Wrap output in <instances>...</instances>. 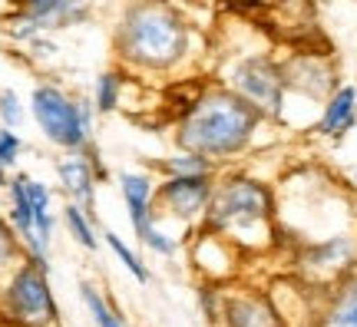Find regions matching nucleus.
Wrapping results in <instances>:
<instances>
[{
	"instance_id": "2eb2a0df",
	"label": "nucleus",
	"mask_w": 357,
	"mask_h": 327,
	"mask_svg": "<svg viewBox=\"0 0 357 327\" xmlns=\"http://www.w3.org/2000/svg\"><path fill=\"white\" fill-rule=\"evenodd\" d=\"M354 129H357V86L354 83H341L328 100L321 102V113L314 119V136L341 146Z\"/></svg>"
},
{
	"instance_id": "393cba45",
	"label": "nucleus",
	"mask_w": 357,
	"mask_h": 327,
	"mask_svg": "<svg viewBox=\"0 0 357 327\" xmlns=\"http://www.w3.org/2000/svg\"><path fill=\"white\" fill-rule=\"evenodd\" d=\"M182 241H185V238L172 235V231H169V228L162 225L159 218H155L153 225H149L139 235V245L146 248V252H153L155 258H176V254L182 252Z\"/></svg>"
},
{
	"instance_id": "7c9ffc66",
	"label": "nucleus",
	"mask_w": 357,
	"mask_h": 327,
	"mask_svg": "<svg viewBox=\"0 0 357 327\" xmlns=\"http://www.w3.org/2000/svg\"><path fill=\"white\" fill-rule=\"evenodd\" d=\"M13 169H7V165H0V189H7V182H10Z\"/></svg>"
},
{
	"instance_id": "6e6552de",
	"label": "nucleus",
	"mask_w": 357,
	"mask_h": 327,
	"mask_svg": "<svg viewBox=\"0 0 357 327\" xmlns=\"http://www.w3.org/2000/svg\"><path fill=\"white\" fill-rule=\"evenodd\" d=\"M218 172H202V176H166L155 185V215L159 222L182 225L185 235H192L202 225L205 208L212 201Z\"/></svg>"
},
{
	"instance_id": "39448f33",
	"label": "nucleus",
	"mask_w": 357,
	"mask_h": 327,
	"mask_svg": "<svg viewBox=\"0 0 357 327\" xmlns=\"http://www.w3.org/2000/svg\"><path fill=\"white\" fill-rule=\"evenodd\" d=\"M218 83L235 89L242 100H248L268 123H281L288 109V83H284V66L281 56L268 47H255L245 53H231L218 66Z\"/></svg>"
},
{
	"instance_id": "423d86ee",
	"label": "nucleus",
	"mask_w": 357,
	"mask_h": 327,
	"mask_svg": "<svg viewBox=\"0 0 357 327\" xmlns=\"http://www.w3.org/2000/svg\"><path fill=\"white\" fill-rule=\"evenodd\" d=\"M0 321L7 327H60L50 268L20 258L0 281Z\"/></svg>"
},
{
	"instance_id": "f3484780",
	"label": "nucleus",
	"mask_w": 357,
	"mask_h": 327,
	"mask_svg": "<svg viewBox=\"0 0 357 327\" xmlns=\"http://www.w3.org/2000/svg\"><path fill=\"white\" fill-rule=\"evenodd\" d=\"M56 185H60L66 201H79L86 212L96 215L100 178H96V172H93V165H89L83 152H63V159H56Z\"/></svg>"
},
{
	"instance_id": "9b49d317",
	"label": "nucleus",
	"mask_w": 357,
	"mask_h": 327,
	"mask_svg": "<svg viewBox=\"0 0 357 327\" xmlns=\"http://www.w3.org/2000/svg\"><path fill=\"white\" fill-rule=\"evenodd\" d=\"M218 327H291V321L268 291L229 288Z\"/></svg>"
},
{
	"instance_id": "dca6fc26",
	"label": "nucleus",
	"mask_w": 357,
	"mask_h": 327,
	"mask_svg": "<svg viewBox=\"0 0 357 327\" xmlns=\"http://www.w3.org/2000/svg\"><path fill=\"white\" fill-rule=\"evenodd\" d=\"M7 218H10L13 231L24 241V254L30 261L50 268V254L40 252L37 231H33V205H30V192H26V172H13L7 182Z\"/></svg>"
},
{
	"instance_id": "c756f323",
	"label": "nucleus",
	"mask_w": 357,
	"mask_h": 327,
	"mask_svg": "<svg viewBox=\"0 0 357 327\" xmlns=\"http://www.w3.org/2000/svg\"><path fill=\"white\" fill-rule=\"evenodd\" d=\"M344 185H347V192H351V195L357 199V165L351 169V172H347V182H344Z\"/></svg>"
},
{
	"instance_id": "2f4dec72",
	"label": "nucleus",
	"mask_w": 357,
	"mask_h": 327,
	"mask_svg": "<svg viewBox=\"0 0 357 327\" xmlns=\"http://www.w3.org/2000/svg\"><path fill=\"white\" fill-rule=\"evenodd\" d=\"M7 3H10V7H17V0H7Z\"/></svg>"
},
{
	"instance_id": "c85d7f7f",
	"label": "nucleus",
	"mask_w": 357,
	"mask_h": 327,
	"mask_svg": "<svg viewBox=\"0 0 357 327\" xmlns=\"http://www.w3.org/2000/svg\"><path fill=\"white\" fill-rule=\"evenodd\" d=\"M56 40H53V33H40V37H33L30 43H26V53H30V60H50V56H56Z\"/></svg>"
},
{
	"instance_id": "7ed1b4c3",
	"label": "nucleus",
	"mask_w": 357,
	"mask_h": 327,
	"mask_svg": "<svg viewBox=\"0 0 357 327\" xmlns=\"http://www.w3.org/2000/svg\"><path fill=\"white\" fill-rule=\"evenodd\" d=\"M199 228L229 238L242 254L278 248V192L268 178L242 165L218 169L212 201Z\"/></svg>"
},
{
	"instance_id": "f8f14e48",
	"label": "nucleus",
	"mask_w": 357,
	"mask_h": 327,
	"mask_svg": "<svg viewBox=\"0 0 357 327\" xmlns=\"http://www.w3.org/2000/svg\"><path fill=\"white\" fill-rule=\"evenodd\" d=\"M307 327H357V271L314 291Z\"/></svg>"
},
{
	"instance_id": "f03ea898",
	"label": "nucleus",
	"mask_w": 357,
	"mask_h": 327,
	"mask_svg": "<svg viewBox=\"0 0 357 327\" xmlns=\"http://www.w3.org/2000/svg\"><path fill=\"white\" fill-rule=\"evenodd\" d=\"M268 119L225 83H202L172 123V146L205 155L215 169L238 165L255 149Z\"/></svg>"
},
{
	"instance_id": "b1692460",
	"label": "nucleus",
	"mask_w": 357,
	"mask_h": 327,
	"mask_svg": "<svg viewBox=\"0 0 357 327\" xmlns=\"http://www.w3.org/2000/svg\"><path fill=\"white\" fill-rule=\"evenodd\" d=\"M225 294H229V284H218V281H199L195 284V304H199V314L208 327H218V321H222Z\"/></svg>"
},
{
	"instance_id": "bb28decb",
	"label": "nucleus",
	"mask_w": 357,
	"mask_h": 327,
	"mask_svg": "<svg viewBox=\"0 0 357 327\" xmlns=\"http://www.w3.org/2000/svg\"><path fill=\"white\" fill-rule=\"evenodd\" d=\"M20 258H24V241H20V235L13 231L10 218L0 215V277L7 275Z\"/></svg>"
},
{
	"instance_id": "ddd939ff",
	"label": "nucleus",
	"mask_w": 357,
	"mask_h": 327,
	"mask_svg": "<svg viewBox=\"0 0 357 327\" xmlns=\"http://www.w3.org/2000/svg\"><path fill=\"white\" fill-rule=\"evenodd\" d=\"M116 185H119V199L126 205L132 235L139 238L142 231L159 218L155 215V185H159V176H155L153 169H123L116 176Z\"/></svg>"
},
{
	"instance_id": "9d476101",
	"label": "nucleus",
	"mask_w": 357,
	"mask_h": 327,
	"mask_svg": "<svg viewBox=\"0 0 357 327\" xmlns=\"http://www.w3.org/2000/svg\"><path fill=\"white\" fill-rule=\"evenodd\" d=\"M185 248H189V261L199 281H218V284H229L231 277L238 275V261L245 258L229 238H222L215 231H205V228L192 231L185 238Z\"/></svg>"
},
{
	"instance_id": "f257e3e1",
	"label": "nucleus",
	"mask_w": 357,
	"mask_h": 327,
	"mask_svg": "<svg viewBox=\"0 0 357 327\" xmlns=\"http://www.w3.org/2000/svg\"><path fill=\"white\" fill-rule=\"evenodd\" d=\"M195 47V20L178 0H126L113 20V56L129 76H172Z\"/></svg>"
},
{
	"instance_id": "0eeeda50",
	"label": "nucleus",
	"mask_w": 357,
	"mask_h": 327,
	"mask_svg": "<svg viewBox=\"0 0 357 327\" xmlns=\"http://www.w3.org/2000/svg\"><path fill=\"white\" fill-rule=\"evenodd\" d=\"M294 275L307 288H328L344 275L357 271V231L354 228H337L331 235L307 238L291 248Z\"/></svg>"
},
{
	"instance_id": "a878e982",
	"label": "nucleus",
	"mask_w": 357,
	"mask_h": 327,
	"mask_svg": "<svg viewBox=\"0 0 357 327\" xmlns=\"http://www.w3.org/2000/svg\"><path fill=\"white\" fill-rule=\"evenodd\" d=\"M30 119V106L26 100L10 86H0V126L20 129Z\"/></svg>"
},
{
	"instance_id": "412c9836",
	"label": "nucleus",
	"mask_w": 357,
	"mask_h": 327,
	"mask_svg": "<svg viewBox=\"0 0 357 327\" xmlns=\"http://www.w3.org/2000/svg\"><path fill=\"white\" fill-rule=\"evenodd\" d=\"M79 301H83V307H86L93 327H129L126 314L116 307L113 298H109L100 284H93V281H79Z\"/></svg>"
},
{
	"instance_id": "a211bd4d",
	"label": "nucleus",
	"mask_w": 357,
	"mask_h": 327,
	"mask_svg": "<svg viewBox=\"0 0 357 327\" xmlns=\"http://www.w3.org/2000/svg\"><path fill=\"white\" fill-rule=\"evenodd\" d=\"M26 192H30V205H33V231H37V245L43 254H50L53 231H56V212H53V189L43 178L26 172Z\"/></svg>"
},
{
	"instance_id": "cd10ccee",
	"label": "nucleus",
	"mask_w": 357,
	"mask_h": 327,
	"mask_svg": "<svg viewBox=\"0 0 357 327\" xmlns=\"http://www.w3.org/2000/svg\"><path fill=\"white\" fill-rule=\"evenodd\" d=\"M26 142L24 136L10 126H0V165H7V169H17L20 162V155H24Z\"/></svg>"
},
{
	"instance_id": "6ab92c4d",
	"label": "nucleus",
	"mask_w": 357,
	"mask_h": 327,
	"mask_svg": "<svg viewBox=\"0 0 357 327\" xmlns=\"http://www.w3.org/2000/svg\"><path fill=\"white\" fill-rule=\"evenodd\" d=\"M60 222H63L66 235L73 245H79L83 252H100V228H96V215L86 212L79 201H63V208H60Z\"/></svg>"
},
{
	"instance_id": "20e7f679",
	"label": "nucleus",
	"mask_w": 357,
	"mask_h": 327,
	"mask_svg": "<svg viewBox=\"0 0 357 327\" xmlns=\"http://www.w3.org/2000/svg\"><path fill=\"white\" fill-rule=\"evenodd\" d=\"M30 119L40 136L60 152H83L96 142V106L93 96H77L53 79H40L30 89Z\"/></svg>"
},
{
	"instance_id": "4be33fe9",
	"label": "nucleus",
	"mask_w": 357,
	"mask_h": 327,
	"mask_svg": "<svg viewBox=\"0 0 357 327\" xmlns=\"http://www.w3.org/2000/svg\"><path fill=\"white\" fill-rule=\"evenodd\" d=\"M149 169H153L159 178H166V176H202V172H218V169L208 162L205 155H195V152H185V149H172V152H166V155H159V159H153V162H149Z\"/></svg>"
},
{
	"instance_id": "5701e85b",
	"label": "nucleus",
	"mask_w": 357,
	"mask_h": 327,
	"mask_svg": "<svg viewBox=\"0 0 357 327\" xmlns=\"http://www.w3.org/2000/svg\"><path fill=\"white\" fill-rule=\"evenodd\" d=\"M102 241H106V248L116 254V261L126 268V275L132 277V281H139V284H149V277H153V271H149V261L142 258L132 245H126L123 241V235H116V231H109V228H102Z\"/></svg>"
},
{
	"instance_id": "1a4fd4ad",
	"label": "nucleus",
	"mask_w": 357,
	"mask_h": 327,
	"mask_svg": "<svg viewBox=\"0 0 357 327\" xmlns=\"http://www.w3.org/2000/svg\"><path fill=\"white\" fill-rule=\"evenodd\" d=\"M284 66V83H288V96L298 93L311 102H324L334 89L341 86L337 63H334L331 50H311V47H298L288 56H281Z\"/></svg>"
},
{
	"instance_id": "4468645a",
	"label": "nucleus",
	"mask_w": 357,
	"mask_h": 327,
	"mask_svg": "<svg viewBox=\"0 0 357 327\" xmlns=\"http://www.w3.org/2000/svg\"><path fill=\"white\" fill-rule=\"evenodd\" d=\"M13 10L30 17L43 33H60L93 20V0H17Z\"/></svg>"
},
{
	"instance_id": "aec40b11",
	"label": "nucleus",
	"mask_w": 357,
	"mask_h": 327,
	"mask_svg": "<svg viewBox=\"0 0 357 327\" xmlns=\"http://www.w3.org/2000/svg\"><path fill=\"white\" fill-rule=\"evenodd\" d=\"M126 86H129V73L123 66H113V70H102L93 83V106H96V116H113L123 109V100H126Z\"/></svg>"
}]
</instances>
